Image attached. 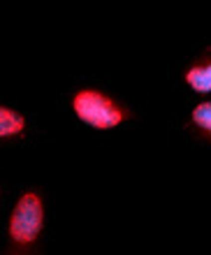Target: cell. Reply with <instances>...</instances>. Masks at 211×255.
<instances>
[{
	"mask_svg": "<svg viewBox=\"0 0 211 255\" xmlns=\"http://www.w3.org/2000/svg\"><path fill=\"white\" fill-rule=\"evenodd\" d=\"M44 209L37 193H26L16 202L9 218V239L14 246H33L42 232Z\"/></svg>",
	"mask_w": 211,
	"mask_h": 255,
	"instance_id": "7a4b0ae2",
	"label": "cell"
},
{
	"mask_svg": "<svg viewBox=\"0 0 211 255\" xmlns=\"http://www.w3.org/2000/svg\"><path fill=\"white\" fill-rule=\"evenodd\" d=\"M26 128V119L16 112L7 107H0V137H14V134H21Z\"/></svg>",
	"mask_w": 211,
	"mask_h": 255,
	"instance_id": "277c9868",
	"label": "cell"
},
{
	"mask_svg": "<svg viewBox=\"0 0 211 255\" xmlns=\"http://www.w3.org/2000/svg\"><path fill=\"white\" fill-rule=\"evenodd\" d=\"M191 119L200 130H205V132L211 134V102H202V105H198V107L193 109Z\"/></svg>",
	"mask_w": 211,
	"mask_h": 255,
	"instance_id": "5b68a950",
	"label": "cell"
},
{
	"mask_svg": "<svg viewBox=\"0 0 211 255\" xmlns=\"http://www.w3.org/2000/svg\"><path fill=\"white\" fill-rule=\"evenodd\" d=\"M186 84L198 91V93H211V61L205 65H193L188 72L184 74Z\"/></svg>",
	"mask_w": 211,
	"mask_h": 255,
	"instance_id": "3957f363",
	"label": "cell"
},
{
	"mask_svg": "<svg viewBox=\"0 0 211 255\" xmlns=\"http://www.w3.org/2000/svg\"><path fill=\"white\" fill-rule=\"evenodd\" d=\"M72 107L75 114L82 119L84 123L98 128V130H109L116 128L118 123H123L130 116V112L125 107H121L116 100H111L109 95L100 93V91H79L72 98Z\"/></svg>",
	"mask_w": 211,
	"mask_h": 255,
	"instance_id": "6da1fadb",
	"label": "cell"
}]
</instances>
